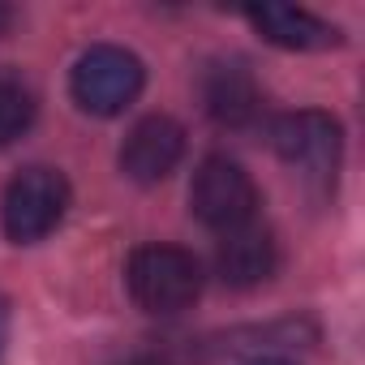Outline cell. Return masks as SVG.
I'll return each instance as SVG.
<instances>
[{
    "label": "cell",
    "mask_w": 365,
    "mask_h": 365,
    "mask_svg": "<svg viewBox=\"0 0 365 365\" xmlns=\"http://www.w3.org/2000/svg\"><path fill=\"white\" fill-rule=\"evenodd\" d=\"M125 284L146 314H180L202 292V267L180 245H142L125 267Z\"/></svg>",
    "instance_id": "6da1fadb"
},
{
    "label": "cell",
    "mask_w": 365,
    "mask_h": 365,
    "mask_svg": "<svg viewBox=\"0 0 365 365\" xmlns=\"http://www.w3.org/2000/svg\"><path fill=\"white\" fill-rule=\"evenodd\" d=\"M69 211V180L56 168H26L9 180L5 202H0V220H5V237L18 245H35L48 232L61 228Z\"/></svg>",
    "instance_id": "7a4b0ae2"
},
{
    "label": "cell",
    "mask_w": 365,
    "mask_h": 365,
    "mask_svg": "<svg viewBox=\"0 0 365 365\" xmlns=\"http://www.w3.org/2000/svg\"><path fill=\"white\" fill-rule=\"evenodd\" d=\"M271 146L275 155L297 168L309 185L331 190L335 172H339V155H344V129L335 116L327 112H288L271 125Z\"/></svg>",
    "instance_id": "3957f363"
},
{
    "label": "cell",
    "mask_w": 365,
    "mask_h": 365,
    "mask_svg": "<svg viewBox=\"0 0 365 365\" xmlns=\"http://www.w3.org/2000/svg\"><path fill=\"white\" fill-rule=\"evenodd\" d=\"M142 82H146V69H142V61L133 52L99 43V48L78 56L69 91H73L82 112H91V116H120L142 95Z\"/></svg>",
    "instance_id": "277c9868"
},
{
    "label": "cell",
    "mask_w": 365,
    "mask_h": 365,
    "mask_svg": "<svg viewBox=\"0 0 365 365\" xmlns=\"http://www.w3.org/2000/svg\"><path fill=\"white\" fill-rule=\"evenodd\" d=\"M190 207L194 215L215 228L220 237L224 232H237L245 224H254V211H258V185L254 176L228 159V155H211L198 163L194 172V185H190Z\"/></svg>",
    "instance_id": "5b68a950"
},
{
    "label": "cell",
    "mask_w": 365,
    "mask_h": 365,
    "mask_svg": "<svg viewBox=\"0 0 365 365\" xmlns=\"http://www.w3.org/2000/svg\"><path fill=\"white\" fill-rule=\"evenodd\" d=\"M180 155H185V129L172 116H146L129 129L120 146V168L138 185H155L180 163Z\"/></svg>",
    "instance_id": "8992f818"
},
{
    "label": "cell",
    "mask_w": 365,
    "mask_h": 365,
    "mask_svg": "<svg viewBox=\"0 0 365 365\" xmlns=\"http://www.w3.org/2000/svg\"><path fill=\"white\" fill-rule=\"evenodd\" d=\"M215 267H220V279L224 284H232V288H258L279 267L275 237L267 228H258V224H245L237 232H224L220 254H215Z\"/></svg>",
    "instance_id": "52a82bcc"
},
{
    "label": "cell",
    "mask_w": 365,
    "mask_h": 365,
    "mask_svg": "<svg viewBox=\"0 0 365 365\" xmlns=\"http://www.w3.org/2000/svg\"><path fill=\"white\" fill-rule=\"evenodd\" d=\"M245 18L254 22V31L275 43V48H288V52H318V48H335L339 43V31L305 9H292V5H258V9H245Z\"/></svg>",
    "instance_id": "ba28073f"
},
{
    "label": "cell",
    "mask_w": 365,
    "mask_h": 365,
    "mask_svg": "<svg viewBox=\"0 0 365 365\" xmlns=\"http://www.w3.org/2000/svg\"><path fill=\"white\" fill-rule=\"evenodd\" d=\"M202 99H207V112L220 120V125H250L258 120L262 112V95H258V82L245 65L237 61H224V65H211V73L202 78Z\"/></svg>",
    "instance_id": "9c48e42d"
},
{
    "label": "cell",
    "mask_w": 365,
    "mask_h": 365,
    "mask_svg": "<svg viewBox=\"0 0 365 365\" xmlns=\"http://www.w3.org/2000/svg\"><path fill=\"white\" fill-rule=\"evenodd\" d=\"M35 112H39L35 91H31L18 73H5V69H0V146L14 142V138H22V133L35 125Z\"/></svg>",
    "instance_id": "30bf717a"
},
{
    "label": "cell",
    "mask_w": 365,
    "mask_h": 365,
    "mask_svg": "<svg viewBox=\"0 0 365 365\" xmlns=\"http://www.w3.org/2000/svg\"><path fill=\"white\" fill-rule=\"evenodd\" d=\"M5 335H9V309H5V301H0V348H5Z\"/></svg>",
    "instance_id": "8fae6325"
},
{
    "label": "cell",
    "mask_w": 365,
    "mask_h": 365,
    "mask_svg": "<svg viewBox=\"0 0 365 365\" xmlns=\"http://www.w3.org/2000/svg\"><path fill=\"white\" fill-rule=\"evenodd\" d=\"M250 365H292V361H284V356H258V361H250Z\"/></svg>",
    "instance_id": "7c38bea8"
},
{
    "label": "cell",
    "mask_w": 365,
    "mask_h": 365,
    "mask_svg": "<svg viewBox=\"0 0 365 365\" xmlns=\"http://www.w3.org/2000/svg\"><path fill=\"white\" fill-rule=\"evenodd\" d=\"M9 22H14V14H9V9H0V31H5Z\"/></svg>",
    "instance_id": "4fadbf2b"
}]
</instances>
